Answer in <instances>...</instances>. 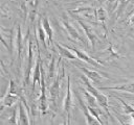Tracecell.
I'll return each mask as SVG.
<instances>
[{"instance_id": "cell-17", "label": "cell", "mask_w": 134, "mask_h": 125, "mask_svg": "<svg viewBox=\"0 0 134 125\" xmlns=\"http://www.w3.org/2000/svg\"><path fill=\"white\" fill-rule=\"evenodd\" d=\"M83 93H84V96H85V98H86L87 105L92 106V107H95V108L100 107V106H99V104H98V103H97V101H96V98H95V97H94L90 92H88L87 90H83Z\"/></svg>"}, {"instance_id": "cell-11", "label": "cell", "mask_w": 134, "mask_h": 125, "mask_svg": "<svg viewBox=\"0 0 134 125\" xmlns=\"http://www.w3.org/2000/svg\"><path fill=\"white\" fill-rule=\"evenodd\" d=\"M16 46H17V52H18V61L19 67L21 66V58H22V52L24 49V43L22 39V32H21V26L18 25V30L16 34Z\"/></svg>"}, {"instance_id": "cell-19", "label": "cell", "mask_w": 134, "mask_h": 125, "mask_svg": "<svg viewBox=\"0 0 134 125\" xmlns=\"http://www.w3.org/2000/svg\"><path fill=\"white\" fill-rule=\"evenodd\" d=\"M42 21L40 20L38 22V36H39V40L42 42V45L45 49H47V45H46V42H45V39H46V32H45V29L44 27L42 26Z\"/></svg>"}, {"instance_id": "cell-22", "label": "cell", "mask_w": 134, "mask_h": 125, "mask_svg": "<svg viewBox=\"0 0 134 125\" xmlns=\"http://www.w3.org/2000/svg\"><path fill=\"white\" fill-rule=\"evenodd\" d=\"M16 118H17L16 108H13V110H12V116H10V118L8 119L7 123H8V124H18V121H17Z\"/></svg>"}, {"instance_id": "cell-8", "label": "cell", "mask_w": 134, "mask_h": 125, "mask_svg": "<svg viewBox=\"0 0 134 125\" xmlns=\"http://www.w3.org/2000/svg\"><path fill=\"white\" fill-rule=\"evenodd\" d=\"M68 49H70L71 51H73V53L77 56V58L79 59H81V60H84V61H86V63H88V64H90V65H92V66H94V67H102V64L96 59V58H93V57H90L89 55H87L85 52H83V51H81V50H79L77 48H75V47H69V46H66Z\"/></svg>"}, {"instance_id": "cell-12", "label": "cell", "mask_w": 134, "mask_h": 125, "mask_svg": "<svg viewBox=\"0 0 134 125\" xmlns=\"http://www.w3.org/2000/svg\"><path fill=\"white\" fill-rule=\"evenodd\" d=\"M55 47L59 50L61 58H67V59H71V60L79 59L77 56L74 53H72V51H70V49H68L66 46H63V45H60V44H55Z\"/></svg>"}, {"instance_id": "cell-5", "label": "cell", "mask_w": 134, "mask_h": 125, "mask_svg": "<svg viewBox=\"0 0 134 125\" xmlns=\"http://www.w3.org/2000/svg\"><path fill=\"white\" fill-rule=\"evenodd\" d=\"M62 24H63V27L65 28V30H66V32L69 35V39L71 41H73L75 43H80V44H83V43L86 44L85 41H84V39L81 36V34L76 31V29L65 18H62Z\"/></svg>"}, {"instance_id": "cell-15", "label": "cell", "mask_w": 134, "mask_h": 125, "mask_svg": "<svg viewBox=\"0 0 134 125\" xmlns=\"http://www.w3.org/2000/svg\"><path fill=\"white\" fill-rule=\"evenodd\" d=\"M100 90H114V91L129 92V93H133L134 94V82L125 83V84L116 85V86H105V88H100Z\"/></svg>"}, {"instance_id": "cell-20", "label": "cell", "mask_w": 134, "mask_h": 125, "mask_svg": "<svg viewBox=\"0 0 134 125\" xmlns=\"http://www.w3.org/2000/svg\"><path fill=\"white\" fill-rule=\"evenodd\" d=\"M55 61H57V59H55V55L53 54L52 56H51V61H50V64H49V67H48V74H47V77L49 78V79H51V78H53L54 77V74H55Z\"/></svg>"}, {"instance_id": "cell-18", "label": "cell", "mask_w": 134, "mask_h": 125, "mask_svg": "<svg viewBox=\"0 0 134 125\" xmlns=\"http://www.w3.org/2000/svg\"><path fill=\"white\" fill-rule=\"evenodd\" d=\"M94 12H95V18L97 19L98 22L102 23L103 27L105 28V21L108 19V12H107L106 9H104L103 7H99V8H97V9H95ZM105 29H106V28H105Z\"/></svg>"}, {"instance_id": "cell-21", "label": "cell", "mask_w": 134, "mask_h": 125, "mask_svg": "<svg viewBox=\"0 0 134 125\" xmlns=\"http://www.w3.org/2000/svg\"><path fill=\"white\" fill-rule=\"evenodd\" d=\"M118 101H120V103L122 104V106H124V109H125V113L127 114V115H133L134 114V108L131 106V105H129L127 102H125L121 98H119V97H117V96H114Z\"/></svg>"}, {"instance_id": "cell-4", "label": "cell", "mask_w": 134, "mask_h": 125, "mask_svg": "<svg viewBox=\"0 0 134 125\" xmlns=\"http://www.w3.org/2000/svg\"><path fill=\"white\" fill-rule=\"evenodd\" d=\"M42 66V77H41V83H40V88H41V95L39 98V108L42 111V114H46L49 103L47 101V97H46V84H45V78H44V70H43V65Z\"/></svg>"}, {"instance_id": "cell-23", "label": "cell", "mask_w": 134, "mask_h": 125, "mask_svg": "<svg viewBox=\"0 0 134 125\" xmlns=\"http://www.w3.org/2000/svg\"><path fill=\"white\" fill-rule=\"evenodd\" d=\"M118 0H107V4L111 6V11H113L117 6Z\"/></svg>"}, {"instance_id": "cell-10", "label": "cell", "mask_w": 134, "mask_h": 125, "mask_svg": "<svg viewBox=\"0 0 134 125\" xmlns=\"http://www.w3.org/2000/svg\"><path fill=\"white\" fill-rule=\"evenodd\" d=\"M18 106H19V121H18V124L19 125H28V124H30V121H29V118H28V109L26 108V106L24 107L21 100L18 101Z\"/></svg>"}, {"instance_id": "cell-9", "label": "cell", "mask_w": 134, "mask_h": 125, "mask_svg": "<svg viewBox=\"0 0 134 125\" xmlns=\"http://www.w3.org/2000/svg\"><path fill=\"white\" fill-rule=\"evenodd\" d=\"M77 23H79V25L83 28V30H84L85 34L87 35V38H88L89 42H90V43H91V45H92V49L94 50V48H95V42L98 40V39H97V35H96V34L94 33V31L92 30V27H91V26H89L88 24H86L85 22H83L82 20L77 19Z\"/></svg>"}, {"instance_id": "cell-24", "label": "cell", "mask_w": 134, "mask_h": 125, "mask_svg": "<svg viewBox=\"0 0 134 125\" xmlns=\"http://www.w3.org/2000/svg\"><path fill=\"white\" fill-rule=\"evenodd\" d=\"M129 24H130V25H134V14H133V16L130 18V20H129Z\"/></svg>"}, {"instance_id": "cell-2", "label": "cell", "mask_w": 134, "mask_h": 125, "mask_svg": "<svg viewBox=\"0 0 134 125\" xmlns=\"http://www.w3.org/2000/svg\"><path fill=\"white\" fill-rule=\"evenodd\" d=\"M65 75V69H64V65H62V71L61 74H58L54 81L52 82L50 89H49V96H50V101H51V105L53 106V109L55 110L57 108V99L59 97L60 94V88H61V81L63 76Z\"/></svg>"}, {"instance_id": "cell-14", "label": "cell", "mask_w": 134, "mask_h": 125, "mask_svg": "<svg viewBox=\"0 0 134 125\" xmlns=\"http://www.w3.org/2000/svg\"><path fill=\"white\" fill-rule=\"evenodd\" d=\"M79 101H80V105H81V108H82V110H83V113H84V115H85V117H86V119H87V121H86V123L87 124H89V125H91V124H99V122L95 119V117L90 113V110L88 109V106L85 104V103H83V101L79 98Z\"/></svg>"}, {"instance_id": "cell-7", "label": "cell", "mask_w": 134, "mask_h": 125, "mask_svg": "<svg viewBox=\"0 0 134 125\" xmlns=\"http://www.w3.org/2000/svg\"><path fill=\"white\" fill-rule=\"evenodd\" d=\"M76 65V67L79 68V70L80 71H82L83 72V74L90 80V81H92L94 84H99L100 82H102V79H103V76L99 74V73H97L96 71H91V70H88L85 66H82V65H80V64H75Z\"/></svg>"}, {"instance_id": "cell-3", "label": "cell", "mask_w": 134, "mask_h": 125, "mask_svg": "<svg viewBox=\"0 0 134 125\" xmlns=\"http://www.w3.org/2000/svg\"><path fill=\"white\" fill-rule=\"evenodd\" d=\"M34 66V51H32V38L29 34L28 39V60H27V66L26 70L24 71V80H23V85L27 88L30 82V75H31V70Z\"/></svg>"}, {"instance_id": "cell-6", "label": "cell", "mask_w": 134, "mask_h": 125, "mask_svg": "<svg viewBox=\"0 0 134 125\" xmlns=\"http://www.w3.org/2000/svg\"><path fill=\"white\" fill-rule=\"evenodd\" d=\"M73 106L72 102V96H71V89H70V77L68 75L67 77V91H66V96L64 100V115L67 118V123H70V110L71 107Z\"/></svg>"}, {"instance_id": "cell-1", "label": "cell", "mask_w": 134, "mask_h": 125, "mask_svg": "<svg viewBox=\"0 0 134 125\" xmlns=\"http://www.w3.org/2000/svg\"><path fill=\"white\" fill-rule=\"evenodd\" d=\"M81 79H82V81L84 82V85H85V88H86V90L88 91V92H90L95 98H96V101H97V103L99 104V106L106 111V114L112 119V121H113V117L111 116V114H110V110H109V105H108V97L106 96V95H104L103 93H100V91L98 90V89H96L93 84H91V82H90V80L85 76V75H82L81 76Z\"/></svg>"}, {"instance_id": "cell-13", "label": "cell", "mask_w": 134, "mask_h": 125, "mask_svg": "<svg viewBox=\"0 0 134 125\" xmlns=\"http://www.w3.org/2000/svg\"><path fill=\"white\" fill-rule=\"evenodd\" d=\"M20 100V97L18 95H15V94H12V93H7L5 96H3L2 98V104H1V110L3 109L4 106L6 107H10L13 106L17 101Z\"/></svg>"}, {"instance_id": "cell-16", "label": "cell", "mask_w": 134, "mask_h": 125, "mask_svg": "<svg viewBox=\"0 0 134 125\" xmlns=\"http://www.w3.org/2000/svg\"><path fill=\"white\" fill-rule=\"evenodd\" d=\"M42 24H43V27L45 29V32L47 34V38H48V44H52L53 43V31H52V28H51V25L49 23V20L47 17H44L43 18V21H42Z\"/></svg>"}]
</instances>
